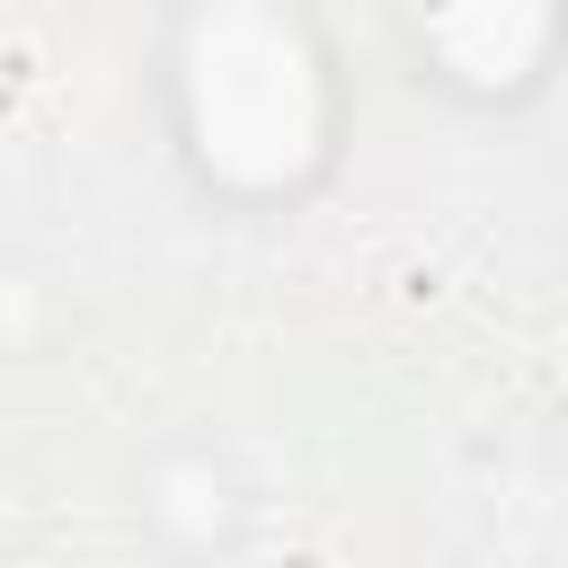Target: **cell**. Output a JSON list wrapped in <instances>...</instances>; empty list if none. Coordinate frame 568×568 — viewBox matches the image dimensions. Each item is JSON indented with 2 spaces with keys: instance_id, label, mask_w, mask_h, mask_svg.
<instances>
[{
  "instance_id": "2",
  "label": "cell",
  "mask_w": 568,
  "mask_h": 568,
  "mask_svg": "<svg viewBox=\"0 0 568 568\" xmlns=\"http://www.w3.org/2000/svg\"><path fill=\"white\" fill-rule=\"evenodd\" d=\"M417 18H426V44L462 80H479V89L524 80L532 53H541V36H550L541 0H417Z\"/></svg>"
},
{
  "instance_id": "1",
  "label": "cell",
  "mask_w": 568,
  "mask_h": 568,
  "mask_svg": "<svg viewBox=\"0 0 568 568\" xmlns=\"http://www.w3.org/2000/svg\"><path fill=\"white\" fill-rule=\"evenodd\" d=\"M186 115L204 169H222L231 186H284L320 160V62L275 9L222 0L186 53Z\"/></svg>"
}]
</instances>
